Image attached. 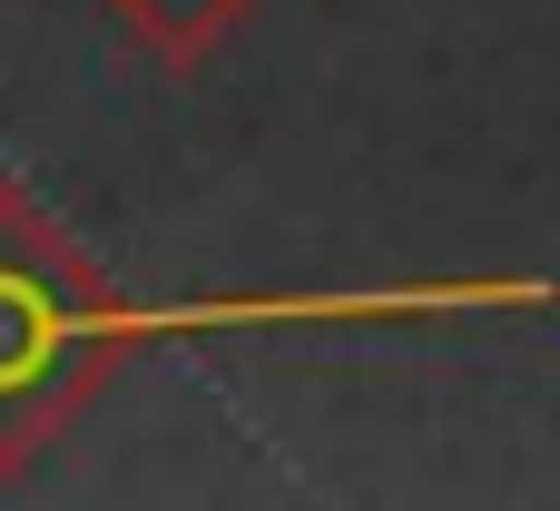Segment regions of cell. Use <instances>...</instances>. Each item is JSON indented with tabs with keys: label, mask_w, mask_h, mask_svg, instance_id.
<instances>
[{
	"label": "cell",
	"mask_w": 560,
	"mask_h": 511,
	"mask_svg": "<svg viewBox=\"0 0 560 511\" xmlns=\"http://www.w3.org/2000/svg\"><path fill=\"white\" fill-rule=\"evenodd\" d=\"M108 20H118L158 69H177V79H187V69H207L236 30L256 20V0H108Z\"/></svg>",
	"instance_id": "2"
},
{
	"label": "cell",
	"mask_w": 560,
	"mask_h": 511,
	"mask_svg": "<svg viewBox=\"0 0 560 511\" xmlns=\"http://www.w3.org/2000/svg\"><path fill=\"white\" fill-rule=\"evenodd\" d=\"M128 355L138 305L30 187H0V483H20Z\"/></svg>",
	"instance_id": "1"
}]
</instances>
